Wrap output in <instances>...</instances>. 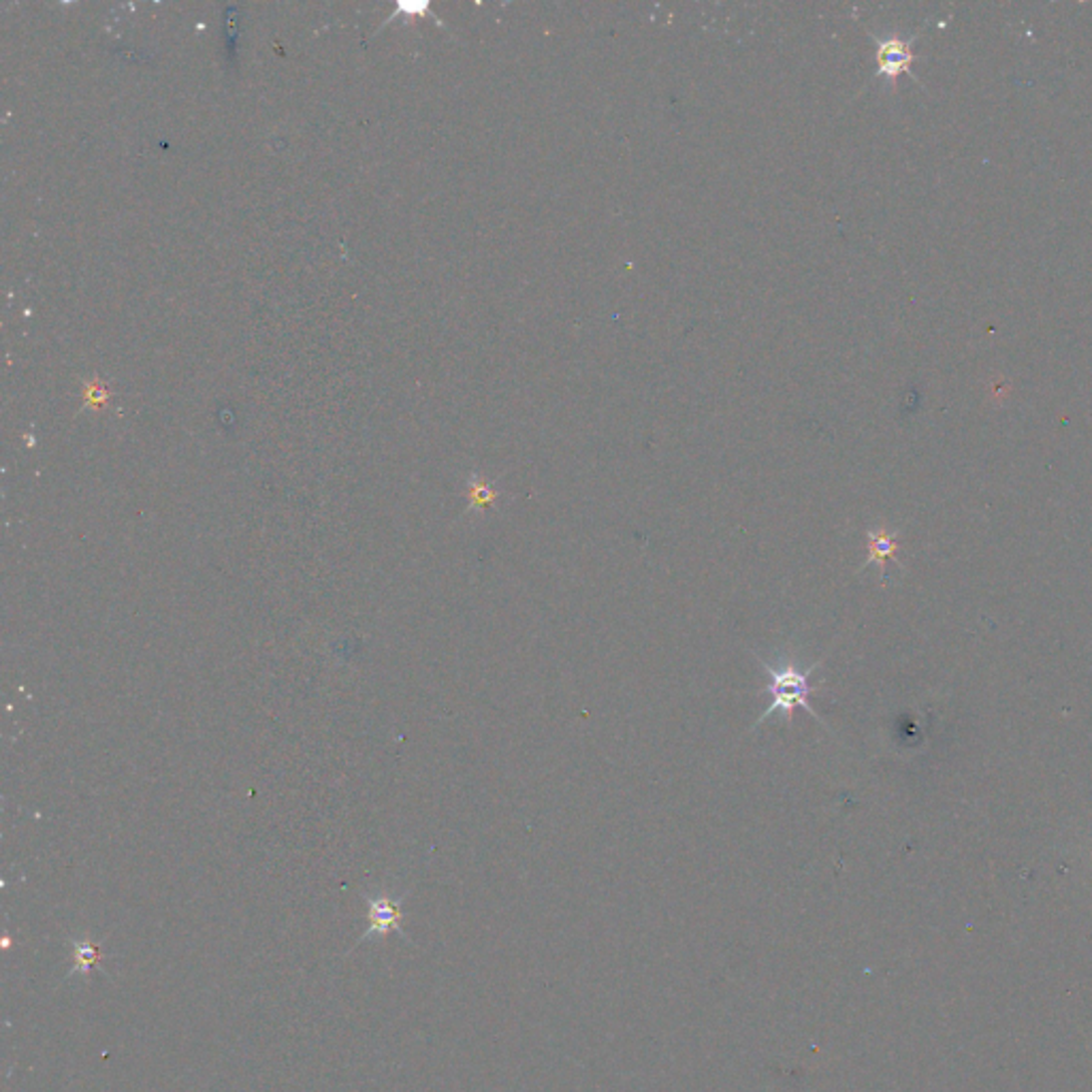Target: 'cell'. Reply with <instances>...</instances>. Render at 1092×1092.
Listing matches in <instances>:
<instances>
[{
  "instance_id": "4",
  "label": "cell",
  "mask_w": 1092,
  "mask_h": 1092,
  "mask_svg": "<svg viewBox=\"0 0 1092 1092\" xmlns=\"http://www.w3.org/2000/svg\"><path fill=\"white\" fill-rule=\"evenodd\" d=\"M896 553V540L892 534H887L885 529H870L868 532V559H866V566L868 564H879L883 568V564L890 557H894Z\"/></svg>"
},
{
  "instance_id": "2",
  "label": "cell",
  "mask_w": 1092,
  "mask_h": 1092,
  "mask_svg": "<svg viewBox=\"0 0 1092 1092\" xmlns=\"http://www.w3.org/2000/svg\"><path fill=\"white\" fill-rule=\"evenodd\" d=\"M367 922L369 928L363 934V941L373 937H384L388 932H401V898L391 896H369Z\"/></svg>"
},
{
  "instance_id": "3",
  "label": "cell",
  "mask_w": 1092,
  "mask_h": 1092,
  "mask_svg": "<svg viewBox=\"0 0 1092 1092\" xmlns=\"http://www.w3.org/2000/svg\"><path fill=\"white\" fill-rule=\"evenodd\" d=\"M913 62L911 41L900 37L877 39V75L896 80L900 73H907Z\"/></svg>"
},
{
  "instance_id": "5",
  "label": "cell",
  "mask_w": 1092,
  "mask_h": 1092,
  "mask_svg": "<svg viewBox=\"0 0 1092 1092\" xmlns=\"http://www.w3.org/2000/svg\"><path fill=\"white\" fill-rule=\"evenodd\" d=\"M497 497L499 493L491 487V482L480 478L478 474L470 476V482H467V499H470V506H467V510H485L493 506Z\"/></svg>"
},
{
  "instance_id": "1",
  "label": "cell",
  "mask_w": 1092,
  "mask_h": 1092,
  "mask_svg": "<svg viewBox=\"0 0 1092 1092\" xmlns=\"http://www.w3.org/2000/svg\"><path fill=\"white\" fill-rule=\"evenodd\" d=\"M758 662L764 670H767V675L771 679L769 685H767V692H799V694L811 696V694H816L821 688V683H818V685L811 683V675L816 673L821 662H816V664H811L807 668H801L799 664H796V660H792V658L779 662L777 666L769 664L767 660H760V658H758Z\"/></svg>"
},
{
  "instance_id": "6",
  "label": "cell",
  "mask_w": 1092,
  "mask_h": 1092,
  "mask_svg": "<svg viewBox=\"0 0 1092 1092\" xmlns=\"http://www.w3.org/2000/svg\"><path fill=\"white\" fill-rule=\"evenodd\" d=\"M73 971L69 975H86L90 973L92 969H95V964L99 962L101 954L97 945L88 941V939H82V941H73Z\"/></svg>"
},
{
  "instance_id": "7",
  "label": "cell",
  "mask_w": 1092,
  "mask_h": 1092,
  "mask_svg": "<svg viewBox=\"0 0 1092 1092\" xmlns=\"http://www.w3.org/2000/svg\"><path fill=\"white\" fill-rule=\"evenodd\" d=\"M86 399H88L90 403H97V405L105 403V399H107V393H105V388H101V386H95V384H92V386H88V388H86Z\"/></svg>"
},
{
  "instance_id": "8",
  "label": "cell",
  "mask_w": 1092,
  "mask_h": 1092,
  "mask_svg": "<svg viewBox=\"0 0 1092 1092\" xmlns=\"http://www.w3.org/2000/svg\"><path fill=\"white\" fill-rule=\"evenodd\" d=\"M399 11H405V13H412V15H420L429 11V3H399Z\"/></svg>"
}]
</instances>
